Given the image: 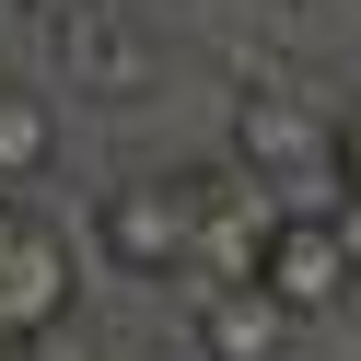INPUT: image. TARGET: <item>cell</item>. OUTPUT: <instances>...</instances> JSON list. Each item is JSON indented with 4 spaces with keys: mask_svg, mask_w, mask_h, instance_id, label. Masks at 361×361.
<instances>
[{
    "mask_svg": "<svg viewBox=\"0 0 361 361\" xmlns=\"http://www.w3.org/2000/svg\"><path fill=\"white\" fill-rule=\"evenodd\" d=\"M257 280L280 291L291 314L350 303V291H361V257H350V233H338V210H280V221H268V245H257Z\"/></svg>",
    "mask_w": 361,
    "mask_h": 361,
    "instance_id": "4",
    "label": "cell"
},
{
    "mask_svg": "<svg viewBox=\"0 0 361 361\" xmlns=\"http://www.w3.org/2000/svg\"><path fill=\"white\" fill-rule=\"evenodd\" d=\"M47 152H59V105L35 82H0V187H35Z\"/></svg>",
    "mask_w": 361,
    "mask_h": 361,
    "instance_id": "7",
    "label": "cell"
},
{
    "mask_svg": "<svg viewBox=\"0 0 361 361\" xmlns=\"http://www.w3.org/2000/svg\"><path fill=\"white\" fill-rule=\"evenodd\" d=\"M233 175L268 198V210H338L350 198V175H338V128L314 117V94H291V82H257V94H233Z\"/></svg>",
    "mask_w": 361,
    "mask_h": 361,
    "instance_id": "1",
    "label": "cell"
},
{
    "mask_svg": "<svg viewBox=\"0 0 361 361\" xmlns=\"http://www.w3.org/2000/svg\"><path fill=\"white\" fill-rule=\"evenodd\" d=\"M24 12H47V0H24Z\"/></svg>",
    "mask_w": 361,
    "mask_h": 361,
    "instance_id": "10",
    "label": "cell"
},
{
    "mask_svg": "<svg viewBox=\"0 0 361 361\" xmlns=\"http://www.w3.org/2000/svg\"><path fill=\"white\" fill-rule=\"evenodd\" d=\"M338 175H350V187H361V105H350V117H338Z\"/></svg>",
    "mask_w": 361,
    "mask_h": 361,
    "instance_id": "8",
    "label": "cell"
},
{
    "mask_svg": "<svg viewBox=\"0 0 361 361\" xmlns=\"http://www.w3.org/2000/svg\"><path fill=\"white\" fill-rule=\"evenodd\" d=\"M338 233H350V257H361V187H350V198H338Z\"/></svg>",
    "mask_w": 361,
    "mask_h": 361,
    "instance_id": "9",
    "label": "cell"
},
{
    "mask_svg": "<svg viewBox=\"0 0 361 361\" xmlns=\"http://www.w3.org/2000/svg\"><path fill=\"white\" fill-rule=\"evenodd\" d=\"M71 303H82V280H71L59 221L24 210V198L0 187V361H24L35 338H59V326H71Z\"/></svg>",
    "mask_w": 361,
    "mask_h": 361,
    "instance_id": "2",
    "label": "cell"
},
{
    "mask_svg": "<svg viewBox=\"0 0 361 361\" xmlns=\"http://www.w3.org/2000/svg\"><path fill=\"white\" fill-rule=\"evenodd\" d=\"M291 338H303V314H291L257 268L221 280V291H198V350L210 361H291Z\"/></svg>",
    "mask_w": 361,
    "mask_h": 361,
    "instance_id": "5",
    "label": "cell"
},
{
    "mask_svg": "<svg viewBox=\"0 0 361 361\" xmlns=\"http://www.w3.org/2000/svg\"><path fill=\"white\" fill-rule=\"evenodd\" d=\"M59 59H71L82 82H105L117 105H128V94L152 82V47H140V35L117 24V12H105V0H71V12H59Z\"/></svg>",
    "mask_w": 361,
    "mask_h": 361,
    "instance_id": "6",
    "label": "cell"
},
{
    "mask_svg": "<svg viewBox=\"0 0 361 361\" xmlns=\"http://www.w3.org/2000/svg\"><path fill=\"white\" fill-rule=\"evenodd\" d=\"M198 210H210V175H140V187H105V257L128 280H187L198 268Z\"/></svg>",
    "mask_w": 361,
    "mask_h": 361,
    "instance_id": "3",
    "label": "cell"
}]
</instances>
